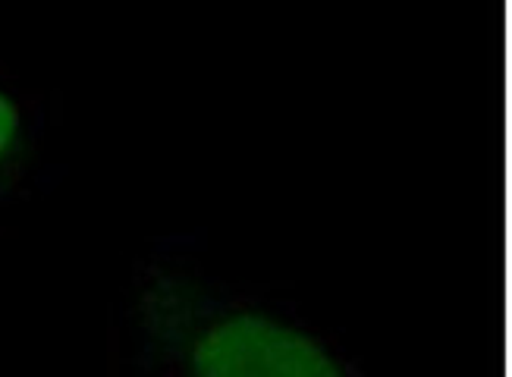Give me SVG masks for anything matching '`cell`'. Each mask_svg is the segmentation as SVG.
I'll return each instance as SVG.
<instances>
[{
  "mask_svg": "<svg viewBox=\"0 0 512 377\" xmlns=\"http://www.w3.org/2000/svg\"><path fill=\"white\" fill-rule=\"evenodd\" d=\"M136 308L145 340L180 377H355L308 327L180 274L151 277Z\"/></svg>",
  "mask_w": 512,
  "mask_h": 377,
  "instance_id": "6da1fadb",
  "label": "cell"
},
{
  "mask_svg": "<svg viewBox=\"0 0 512 377\" xmlns=\"http://www.w3.org/2000/svg\"><path fill=\"white\" fill-rule=\"evenodd\" d=\"M22 145H26V114L19 98L7 85H0V173L10 170Z\"/></svg>",
  "mask_w": 512,
  "mask_h": 377,
  "instance_id": "7a4b0ae2",
  "label": "cell"
}]
</instances>
